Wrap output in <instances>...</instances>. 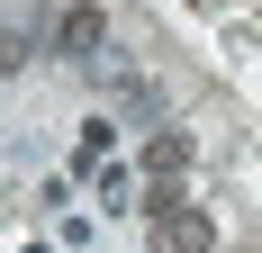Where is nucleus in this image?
<instances>
[{"label": "nucleus", "mask_w": 262, "mask_h": 253, "mask_svg": "<svg viewBox=\"0 0 262 253\" xmlns=\"http://www.w3.org/2000/svg\"><path fill=\"white\" fill-rule=\"evenodd\" d=\"M154 253H217V217H208V208H163V217H154Z\"/></svg>", "instance_id": "nucleus-1"}, {"label": "nucleus", "mask_w": 262, "mask_h": 253, "mask_svg": "<svg viewBox=\"0 0 262 253\" xmlns=\"http://www.w3.org/2000/svg\"><path fill=\"white\" fill-rule=\"evenodd\" d=\"M100 46H108V18L91 0H73V9L54 18V54H63V64H100Z\"/></svg>", "instance_id": "nucleus-2"}, {"label": "nucleus", "mask_w": 262, "mask_h": 253, "mask_svg": "<svg viewBox=\"0 0 262 253\" xmlns=\"http://www.w3.org/2000/svg\"><path fill=\"white\" fill-rule=\"evenodd\" d=\"M145 172H154V181H181L190 172V136H181V126H154V136H145Z\"/></svg>", "instance_id": "nucleus-3"}, {"label": "nucleus", "mask_w": 262, "mask_h": 253, "mask_svg": "<svg viewBox=\"0 0 262 253\" xmlns=\"http://www.w3.org/2000/svg\"><path fill=\"white\" fill-rule=\"evenodd\" d=\"M136 208H145V217H163V208H181V181H145V199H136Z\"/></svg>", "instance_id": "nucleus-4"}]
</instances>
